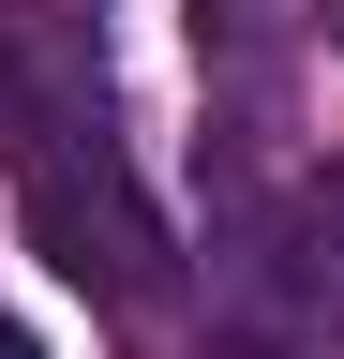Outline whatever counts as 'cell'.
Returning <instances> with one entry per match:
<instances>
[{
  "instance_id": "3957f363",
  "label": "cell",
  "mask_w": 344,
  "mask_h": 359,
  "mask_svg": "<svg viewBox=\"0 0 344 359\" xmlns=\"http://www.w3.org/2000/svg\"><path fill=\"white\" fill-rule=\"evenodd\" d=\"M0 359H46V344H30V330H15V314H0Z\"/></svg>"
},
{
  "instance_id": "7a4b0ae2",
  "label": "cell",
  "mask_w": 344,
  "mask_h": 359,
  "mask_svg": "<svg viewBox=\"0 0 344 359\" xmlns=\"http://www.w3.org/2000/svg\"><path fill=\"white\" fill-rule=\"evenodd\" d=\"M60 150H105V45L60 0H0V165L30 180Z\"/></svg>"
},
{
  "instance_id": "6da1fadb",
  "label": "cell",
  "mask_w": 344,
  "mask_h": 359,
  "mask_svg": "<svg viewBox=\"0 0 344 359\" xmlns=\"http://www.w3.org/2000/svg\"><path fill=\"white\" fill-rule=\"evenodd\" d=\"M15 195H30V255H46L60 285H90L105 314L165 299V224H150V195H135L120 150H60V165H30Z\"/></svg>"
}]
</instances>
